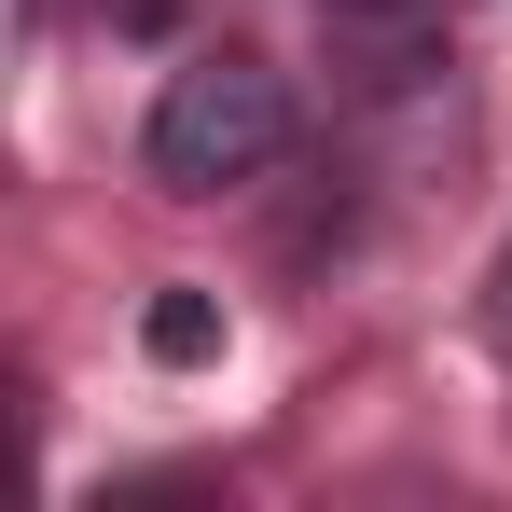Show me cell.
Returning a JSON list of instances; mask_svg holds the SVG:
<instances>
[{"label": "cell", "mask_w": 512, "mask_h": 512, "mask_svg": "<svg viewBox=\"0 0 512 512\" xmlns=\"http://www.w3.org/2000/svg\"><path fill=\"white\" fill-rule=\"evenodd\" d=\"M277 153H291V84L263 70L250 42L180 56L167 84H153V111H139V167H153V194H180V208L277 180Z\"/></svg>", "instance_id": "1"}, {"label": "cell", "mask_w": 512, "mask_h": 512, "mask_svg": "<svg viewBox=\"0 0 512 512\" xmlns=\"http://www.w3.org/2000/svg\"><path fill=\"white\" fill-rule=\"evenodd\" d=\"M139 346H153L167 374H208V360H222V291H194V277H167V291L139 305Z\"/></svg>", "instance_id": "2"}, {"label": "cell", "mask_w": 512, "mask_h": 512, "mask_svg": "<svg viewBox=\"0 0 512 512\" xmlns=\"http://www.w3.org/2000/svg\"><path fill=\"white\" fill-rule=\"evenodd\" d=\"M499 291H512V277H499Z\"/></svg>", "instance_id": "3"}]
</instances>
